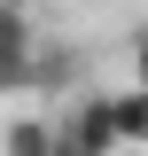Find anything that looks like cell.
<instances>
[{
    "label": "cell",
    "mask_w": 148,
    "mask_h": 156,
    "mask_svg": "<svg viewBox=\"0 0 148 156\" xmlns=\"http://www.w3.org/2000/svg\"><path fill=\"white\" fill-rule=\"evenodd\" d=\"M55 148L62 156H117V117H109V94H86L70 117L55 125Z\"/></svg>",
    "instance_id": "1"
},
{
    "label": "cell",
    "mask_w": 148,
    "mask_h": 156,
    "mask_svg": "<svg viewBox=\"0 0 148 156\" xmlns=\"http://www.w3.org/2000/svg\"><path fill=\"white\" fill-rule=\"evenodd\" d=\"M31 8L23 0H0V94H23L31 86Z\"/></svg>",
    "instance_id": "2"
},
{
    "label": "cell",
    "mask_w": 148,
    "mask_h": 156,
    "mask_svg": "<svg viewBox=\"0 0 148 156\" xmlns=\"http://www.w3.org/2000/svg\"><path fill=\"white\" fill-rule=\"evenodd\" d=\"M109 117H117V148H148V86L109 94Z\"/></svg>",
    "instance_id": "3"
},
{
    "label": "cell",
    "mask_w": 148,
    "mask_h": 156,
    "mask_svg": "<svg viewBox=\"0 0 148 156\" xmlns=\"http://www.w3.org/2000/svg\"><path fill=\"white\" fill-rule=\"evenodd\" d=\"M31 86H78V47H31Z\"/></svg>",
    "instance_id": "4"
},
{
    "label": "cell",
    "mask_w": 148,
    "mask_h": 156,
    "mask_svg": "<svg viewBox=\"0 0 148 156\" xmlns=\"http://www.w3.org/2000/svg\"><path fill=\"white\" fill-rule=\"evenodd\" d=\"M0 148H8V156H55V125H47V117H16Z\"/></svg>",
    "instance_id": "5"
},
{
    "label": "cell",
    "mask_w": 148,
    "mask_h": 156,
    "mask_svg": "<svg viewBox=\"0 0 148 156\" xmlns=\"http://www.w3.org/2000/svg\"><path fill=\"white\" fill-rule=\"evenodd\" d=\"M132 86H148V23H140V39H132Z\"/></svg>",
    "instance_id": "6"
},
{
    "label": "cell",
    "mask_w": 148,
    "mask_h": 156,
    "mask_svg": "<svg viewBox=\"0 0 148 156\" xmlns=\"http://www.w3.org/2000/svg\"><path fill=\"white\" fill-rule=\"evenodd\" d=\"M55 156H62V148H55Z\"/></svg>",
    "instance_id": "7"
}]
</instances>
